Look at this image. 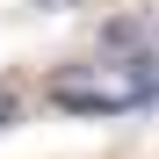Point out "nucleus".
I'll use <instances>...</instances> for the list:
<instances>
[{
	"instance_id": "nucleus-1",
	"label": "nucleus",
	"mask_w": 159,
	"mask_h": 159,
	"mask_svg": "<svg viewBox=\"0 0 159 159\" xmlns=\"http://www.w3.org/2000/svg\"><path fill=\"white\" fill-rule=\"evenodd\" d=\"M7 123H22V101H15V94H0V130H7Z\"/></svg>"
},
{
	"instance_id": "nucleus-2",
	"label": "nucleus",
	"mask_w": 159,
	"mask_h": 159,
	"mask_svg": "<svg viewBox=\"0 0 159 159\" xmlns=\"http://www.w3.org/2000/svg\"><path fill=\"white\" fill-rule=\"evenodd\" d=\"M145 51L159 58V15H145Z\"/></svg>"
},
{
	"instance_id": "nucleus-3",
	"label": "nucleus",
	"mask_w": 159,
	"mask_h": 159,
	"mask_svg": "<svg viewBox=\"0 0 159 159\" xmlns=\"http://www.w3.org/2000/svg\"><path fill=\"white\" fill-rule=\"evenodd\" d=\"M36 7H80V0H36Z\"/></svg>"
}]
</instances>
